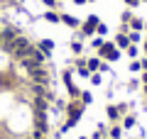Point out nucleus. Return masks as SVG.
Returning <instances> with one entry per match:
<instances>
[{"label":"nucleus","mask_w":147,"mask_h":139,"mask_svg":"<svg viewBox=\"0 0 147 139\" xmlns=\"http://www.w3.org/2000/svg\"><path fill=\"white\" fill-rule=\"evenodd\" d=\"M34 139H49V137H47V134H39V137H34Z\"/></svg>","instance_id":"nucleus-30"},{"label":"nucleus","mask_w":147,"mask_h":139,"mask_svg":"<svg viewBox=\"0 0 147 139\" xmlns=\"http://www.w3.org/2000/svg\"><path fill=\"white\" fill-rule=\"evenodd\" d=\"M130 20H132V12H130V10L120 15V25H130Z\"/></svg>","instance_id":"nucleus-22"},{"label":"nucleus","mask_w":147,"mask_h":139,"mask_svg":"<svg viewBox=\"0 0 147 139\" xmlns=\"http://www.w3.org/2000/svg\"><path fill=\"white\" fill-rule=\"evenodd\" d=\"M96 34H98V37H105V34H108V25H105V22H98V27H96Z\"/></svg>","instance_id":"nucleus-18"},{"label":"nucleus","mask_w":147,"mask_h":139,"mask_svg":"<svg viewBox=\"0 0 147 139\" xmlns=\"http://www.w3.org/2000/svg\"><path fill=\"white\" fill-rule=\"evenodd\" d=\"M123 3H125L127 7H137V5H140V3H142V0H123Z\"/></svg>","instance_id":"nucleus-26"},{"label":"nucleus","mask_w":147,"mask_h":139,"mask_svg":"<svg viewBox=\"0 0 147 139\" xmlns=\"http://www.w3.org/2000/svg\"><path fill=\"white\" fill-rule=\"evenodd\" d=\"M142 83H147V71H145V73H142Z\"/></svg>","instance_id":"nucleus-29"},{"label":"nucleus","mask_w":147,"mask_h":139,"mask_svg":"<svg viewBox=\"0 0 147 139\" xmlns=\"http://www.w3.org/2000/svg\"><path fill=\"white\" fill-rule=\"evenodd\" d=\"M79 139H88V137H79Z\"/></svg>","instance_id":"nucleus-33"},{"label":"nucleus","mask_w":147,"mask_h":139,"mask_svg":"<svg viewBox=\"0 0 147 139\" xmlns=\"http://www.w3.org/2000/svg\"><path fill=\"white\" fill-rule=\"evenodd\" d=\"M127 39H130V44H137V41L142 39V34H140V32H135V29H130V32H127Z\"/></svg>","instance_id":"nucleus-16"},{"label":"nucleus","mask_w":147,"mask_h":139,"mask_svg":"<svg viewBox=\"0 0 147 139\" xmlns=\"http://www.w3.org/2000/svg\"><path fill=\"white\" fill-rule=\"evenodd\" d=\"M98 56L103 59V61L113 63V61H118V59H120V49L115 46V41H103V46L98 49Z\"/></svg>","instance_id":"nucleus-3"},{"label":"nucleus","mask_w":147,"mask_h":139,"mask_svg":"<svg viewBox=\"0 0 147 139\" xmlns=\"http://www.w3.org/2000/svg\"><path fill=\"white\" fill-rule=\"evenodd\" d=\"M42 5H47L49 10H57V7H59V0H42Z\"/></svg>","instance_id":"nucleus-24"},{"label":"nucleus","mask_w":147,"mask_h":139,"mask_svg":"<svg viewBox=\"0 0 147 139\" xmlns=\"http://www.w3.org/2000/svg\"><path fill=\"white\" fill-rule=\"evenodd\" d=\"M79 100H81V103H84V105H88L91 100H93V95H91L88 90H81V95H79Z\"/></svg>","instance_id":"nucleus-17"},{"label":"nucleus","mask_w":147,"mask_h":139,"mask_svg":"<svg viewBox=\"0 0 147 139\" xmlns=\"http://www.w3.org/2000/svg\"><path fill=\"white\" fill-rule=\"evenodd\" d=\"M140 63H142V71H147V59H142Z\"/></svg>","instance_id":"nucleus-27"},{"label":"nucleus","mask_w":147,"mask_h":139,"mask_svg":"<svg viewBox=\"0 0 147 139\" xmlns=\"http://www.w3.org/2000/svg\"><path fill=\"white\" fill-rule=\"evenodd\" d=\"M137 124V120H135V115H125V117H123V127L125 129H130V127H135Z\"/></svg>","instance_id":"nucleus-14"},{"label":"nucleus","mask_w":147,"mask_h":139,"mask_svg":"<svg viewBox=\"0 0 147 139\" xmlns=\"http://www.w3.org/2000/svg\"><path fill=\"white\" fill-rule=\"evenodd\" d=\"M61 22H64V25H66V27H71V29H79V27H81L79 17L69 15V12H61Z\"/></svg>","instance_id":"nucleus-7"},{"label":"nucleus","mask_w":147,"mask_h":139,"mask_svg":"<svg viewBox=\"0 0 147 139\" xmlns=\"http://www.w3.org/2000/svg\"><path fill=\"white\" fill-rule=\"evenodd\" d=\"M44 20L52 22V25H59V22H61V12H57V10H47V12H44Z\"/></svg>","instance_id":"nucleus-11"},{"label":"nucleus","mask_w":147,"mask_h":139,"mask_svg":"<svg viewBox=\"0 0 147 139\" xmlns=\"http://www.w3.org/2000/svg\"><path fill=\"white\" fill-rule=\"evenodd\" d=\"M103 41H105V39H103V37H96V39H93V41H91V46H93L96 51H98L100 46H103Z\"/></svg>","instance_id":"nucleus-25"},{"label":"nucleus","mask_w":147,"mask_h":139,"mask_svg":"<svg viewBox=\"0 0 147 139\" xmlns=\"http://www.w3.org/2000/svg\"><path fill=\"white\" fill-rule=\"evenodd\" d=\"M100 63H103V59H100V56H91V59H86V66H88L91 73L100 71Z\"/></svg>","instance_id":"nucleus-9"},{"label":"nucleus","mask_w":147,"mask_h":139,"mask_svg":"<svg viewBox=\"0 0 147 139\" xmlns=\"http://www.w3.org/2000/svg\"><path fill=\"white\" fill-rule=\"evenodd\" d=\"M105 112H108V117L113 120V122H118V120L123 117V115H120V108H118V105H108V110H105Z\"/></svg>","instance_id":"nucleus-12"},{"label":"nucleus","mask_w":147,"mask_h":139,"mask_svg":"<svg viewBox=\"0 0 147 139\" xmlns=\"http://www.w3.org/2000/svg\"><path fill=\"white\" fill-rule=\"evenodd\" d=\"M115 46L125 51L127 46H130V39H127V34H123V32H118V34H115Z\"/></svg>","instance_id":"nucleus-10"},{"label":"nucleus","mask_w":147,"mask_h":139,"mask_svg":"<svg viewBox=\"0 0 147 139\" xmlns=\"http://www.w3.org/2000/svg\"><path fill=\"white\" fill-rule=\"evenodd\" d=\"M74 71L79 73L81 78H88L91 76V71H88V66H86V59L84 56H76V61H74Z\"/></svg>","instance_id":"nucleus-5"},{"label":"nucleus","mask_w":147,"mask_h":139,"mask_svg":"<svg viewBox=\"0 0 147 139\" xmlns=\"http://www.w3.org/2000/svg\"><path fill=\"white\" fill-rule=\"evenodd\" d=\"M84 108H86V105L81 103V100H71V103H66V105H64V112H66V124L61 127V132L71 129L74 124L79 122V117L84 115Z\"/></svg>","instance_id":"nucleus-1"},{"label":"nucleus","mask_w":147,"mask_h":139,"mask_svg":"<svg viewBox=\"0 0 147 139\" xmlns=\"http://www.w3.org/2000/svg\"><path fill=\"white\" fill-rule=\"evenodd\" d=\"M130 71H132V73H137V71H142V63L137 61V59H132V61H130Z\"/></svg>","instance_id":"nucleus-23"},{"label":"nucleus","mask_w":147,"mask_h":139,"mask_svg":"<svg viewBox=\"0 0 147 139\" xmlns=\"http://www.w3.org/2000/svg\"><path fill=\"white\" fill-rule=\"evenodd\" d=\"M142 90H145V95H147V83H145V88H142Z\"/></svg>","instance_id":"nucleus-31"},{"label":"nucleus","mask_w":147,"mask_h":139,"mask_svg":"<svg viewBox=\"0 0 147 139\" xmlns=\"http://www.w3.org/2000/svg\"><path fill=\"white\" fill-rule=\"evenodd\" d=\"M91 83H93V86H100V81H103V76H100V71H96V73H91Z\"/></svg>","instance_id":"nucleus-20"},{"label":"nucleus","mask_w":147,"mask_h":139,"mask_svg":"<svg viewBox=\"0 0 147 139\" xmlns=\"http://www.w3.org/2000/svg\"><path fill=\"white\" fill-rule=\"evenodd\" d=\"M34 137H39V134H47L49 132V122H47V115H34Z\"/></svg>","instance_id":"nucleus-4"},{"label":"nucleus","mask_w":147,"mask_h":139,"mask_svg":"<svg viewBox=\"0 0 147 139\" xmlns=\"http://www.w3.org/2000/svg\"><path fill=\"white\" fill-rule=\"evenodd\" d=\"M71 51L76 54V56H81V51H84V44H81V39H76V37H74V41H71Z\"/></svg>","instance_id":"nucleus-13"},{"label":"nucleus","mask_w":147,"mask_h":139,"mask_svg":"<svg viewBox=\"0 0 147 139\" xmlns=\"http://www.w3.org/2000/svg\"><path fill=\"white\" fill-rule=\"evenodd\" d=\"M145 54H147V39H145Z\"/></svg>","instance_id":"nucleus-32"},{"label":"nucleus","mask_w":147,"mask_h":139,"mask_svg":"<svg viewBox=\"0 0 147 139\" xmlns=\"http://www.w3.org/2000/svg\"><path fill=\"white\" fill-rule=\"evenodd\" d=\"M47 98H34L32 100V110H34V115H47Z\"/></svg>","instance_id":"nucleus-6"},{"label":"nucleus","mask_w":147,"mask_h":139,"mask_svg":"<svg viewBox=\"0 0 147 139\" xmlns=\"http://www.w3.org/2000/svg\"><path fill=\"white\" fill-rule=\"evenodd\" d=\"M100 17L98 15H88L86 17V22H81L79 32H76V39H86V37H93L96 34V27H98Z\"/></svg>","instance_id":"nucleus-2"},{"label":"nucleus","mask_w":147,"mask_h":139,"mask_svg":"<svg viewBox=\"0 0 147 139\" xmlns=\"http://www.w3.org/2000/svg\"><path fill=\"white\" fill-rule=\"evenodd\" d=\"M125 54H127V56H130V59H135L137 54H140V49H137V44H130V46H127V49H125Z\"/></svg>","instance_id":"nucleus-19"},{"label":"nucleus","mask_w":147,"mask_h":139,"mask_svg":"<svg viewBox=\"0 0 147 139\" xmlns=\"http://www.w3.org/2000/svg\"><path fill=\"white\" fill-rule=\"evenodd\" d=\"M37 49H39L42 54H47V56H49V54L54 51V41H52V39H39V44H37Z\"/></svg>","instance_id":"nucleus-8"},{"label":"nucleus","mask_w":147,"mask_h":139,"mask_svg":"<svg viewBox=\"0 0 147 139\" xmlns=\"http://www.w3.org/2000/svg\"><path fill=\"white\" fill-rule=\"evenodd\" d=\"M130 29H135V32L145 29V22H142L140 17H132V20H130Z\"/></svg>","instance_id":"nucleus-15"},{"label":"nucleus","mask_w":147,"mask_h":139,"mask_svg":"<svg viewBox=\"0 0 147 139\" xmlns=\"http://www.w3.org/2000/svg\"><path fill=\"white\" fill-rule=\"evenodd\" d=\"M110 139H120V134H123V127H118V124H115V127H113V129H110Z\"/></svg>","instance_id":"nucleus-21"},{"label":"nucleus","mask_w":147,"mask_h":139,"mask_svg":"<svg viewBox=\"0 0 147 139\" xmlns=\"http://www.w3.org/2000/svg\"><path fill=\"white\" fill-rule=\"evenodd\" d=\"M74 3H76V5H86V3H88V0H74Z\"/></svg>","instance_id":"nucleus-28"}]
</instances>
